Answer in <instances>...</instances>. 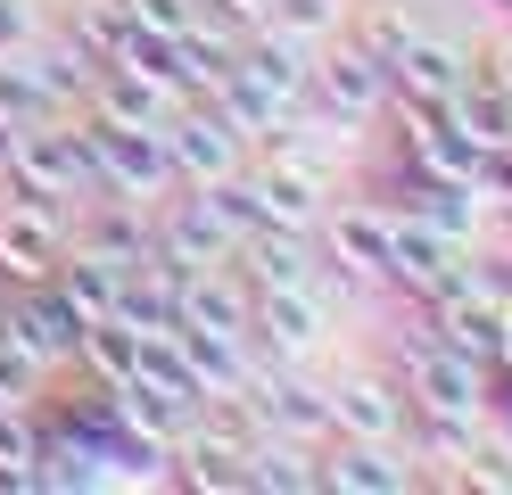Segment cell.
<instances>
[{"instance_id": "cell-23", "label": "cell", "mask_w": 512, "mask_h": 495, "mask_svg": "<svg viewBox=\"0 0 512 495\" xmlns=\"http://www.w3.org/2000/svg\"><path fill=\"white\" fill-rule=\"evenodd\" d=\"M67 33L91 50V58H116L124 50V33H133V17H124V0H75V17H67Z\"/></svg>"}, {"instance_id": "cell-2", "label": "cell", "mask_w": 512, "mask_h": 495, "mask_svg": "<svg viewBox=\"0 0 512 495\" xmlns=\"http://www.w3.org/2000/svg\"><path fill=\"white\" fill-rule=\"evenodd\" d=\"M298 108H323L339 132H356V124H372L380 108H389V66H372L347 33H331V50L314 42V75H306Z\"/></svg>"}, {"instance_id": "cell-5", "label": "cell", "mask_w": 512, "mask_h": 495, "mask_svg": "<svg viewBox=\"0 0 512 495\" xmlns=\"http://www.w3.org/2000/svg\"><path fill=\"white\" fill-rule=\"evenodd\" d=\"M157 132H166L174 182H223V174H240V165H248V141H240V132L207 108L199 91H190V99H182V108L157 124Z\"/></svg>"}, {"instance_id": "cell-16", "label": "cell", "mask_w": 512, "mask_h": 495, "mask_svg": "<svg viewBox=\"0 0 512 495\" xmlns=\"http://www.w3.org/2000/svg\"><path fill=\"white\" fill-rule=\"evenodd\" d=\"M232 58H240V66H248V75L265 83L273 99H290V108L306 99V75H314V42H298V33H281V25H248Z\"/></svg>"}, {"instance_id": "cell-10", "label": "cell", "mask_w": 512, "mask_h": 495, "mask_svg": "<svg viewBox=\"0 0 512 495\" xmlns=\"http://www.w3.org/2000/svg\"><path fill=\"white\" fill-rule=\"evenodd\" d=\"M248 339L265 347L273 363H298L314 339H323V289L298 281V289H248Z\"/></svg>"}, {"instance_id": "cell-28", "label": "cell", "mask_w": 512, "mask_h": 495, "mask_svg": "<svg viewBox=\"0 0 512 495\" xmlns=\"http://www.w3.org/2000/svg\"><path fill=\"white\" fill-rule=\"evenodd\" d=\"M479 66H488V75H496V83H504V91H512V33H504V42H496V50H488V58H479Z\"/></svg>"}, {"instance_id": "cell-15", "label": "cell", "mask_w": 512, "mask_h": 495, "mask_svg": "<svg viewBox=\"0 0 512 495\" xmlns=\"http://www.w3.org/2000/svg\"><path fill=\"white\" fill-rule=\"evenodd\" d=\"M199 99H207V108H215L223 124H232V132H240V141H273V132H281V124H290V116H298V108H290V99H273V91H265V83H256V75H248V66H240V58H232V66H223V75H215V83H207Z\"/></svg>"}, {"instance_id": "cell-20", "label": "cell", "mask_w": 512, "mask_h": 495, "mask_svg": "<svg viewBox=\"0 0 512 495\" xmlns=\"http://www.w3.org/2000/svg\"><path fill=\"white\" fill-rule=\"evenodd\" d=\"M75 372H83V380H100V388H124V380L141 372V339H133L124 322H91V330H83V347H75Z\"/></svg>"}, {"instance_id": "cell-24", "label": "cell", "mask_w": 512, "mask_h": 495, "mask_svg": "<svg viewBox=\"0 0 512 495\" xmlns=\"http://www.w3.org/2000/svg\"><path fill=\"white\" fill-rule=\"evenodd\" d=\"M265 25L298 33V42H331V33L347 25V0H273V9H265Z\"/></svg>"}, {"instance_id": "cell-9", "label": "cell", "mask_w": 512, "mask_h": 495, "mask_svg": "<svg viewBox=\"0 0 512 495\" xmlns=\"http://www.w3.org/2000/svg\"><path fill=\"white\" fill-rule=\"evenodd\" d=\"M0 330L34 355V363H75V347H83V314L67 306V289L58 281H34V289H9V306H0Z\"/></svg>"}, {"instance_id": "cell-21", "label": "cell", "mask_w": 512, "mask_h": 495, "mask_svg": "<svg viewBox=\"0 0 512 495\" xmlns=\"http://www.w3.org/2000/svg\"><path fill=\"white\" fill-rule=\"evenodd\" d=\"M34 446H42L34 405H0V495H25V487H34Z\"/></svg>"}, {"instance_id": "cell-1", "label": "cell", "mask_w": 512, "mask_h": 495, "mask_svg": "<svg viewBox=\"0 0 512 495\" xmlns=\"http://www.w3.org/2000/svg\"><path fill=\"white\" fill-rule=\"evenodd\" d=\"M83 116V108H75ZM83 149H91V182H100L108 198H133V207H157V198L174 190V157H166V132L141 124V132H124V124H100V116H83Z\"/></svg>"}, {"instance_id": "cell-31", "label": "cell", "mask_w": 512, "mask_h": 495, "mask_svg": "<svg viewBox=\"0 0 512 495\" xmlns=\"http://www.w3.org/2000/svg\"><path fill=\"white\" fill-rule=\"evenodd\" d=\"M0 149H9V124H0Z\"/></svg>"}, {"instance_id": "cell-18", "label": "cell", "mask_w": 512, "mask_h": 495, "mask_svg": "<svg viewBox=\"0 0 512 495\" xmlns=\"http://www.w3.org/2000/svg\"><path fill=\"white\" fill-rule=\"evenodd\" d=\"M314 454H323V446H298V438H281V429H265V438L248 446V487L306 495V487H314Z\"/></svg>"}, {"instance_id": "cell-32", "label": "cell", "mask_w": 512, "mask_h": 495, "mask_svg": "<svg viewBox=\"0 0 512 495\" xmlns=\"http://www.w3.org/2000/svg\"><path fill=\"white\" fill-rule=\"evenodd\" d=\"M0 306H9V281H0Z\"/></svg>"}, {"instance_id": "cell-27", "label": "cell", "mask_w": 512, "mask_h": 495, "mask_svg": "<svg viewBox=\"0 0 512 495\" xmlns=\"http://www.w3.org/2000/svg\"><path fill=\"white\" fill-rule=\"evenodd\" d=\"M199 9H207V17H223V25H240V33H248V25H265V9H273V0H199Z\"/></svg>"}, {"instance_id": "cell-7", "label": "cell", "mask_w": 512, "mask_h": 495, "mask_svg": "<svg viewBox=\"0 0 512 495\" xmlns=\"http://www.w3.org/2000/svg\"><path fill=\"white\" fill-rule=\"evenodd\" d=\"M323 256L339 264V273L356 281H380L389 273V248H397V207L389 198H339V207H323Z\"/></svg>"}, {"instance_id": "cell-14", "label": "cell", "mask_w": 512, "mask_h": 495, "mask_svg": "<svg viewBox=\"0 0 512 495\" xmlns=\"http://www.w3.org/2000/svg\"><path fill=\"white\" fill-rule=\"evenodd\" d=\"M463 83H471V58H463L455 42H438V33H422V42H413V50L389 66V91L413 99V108H430V116H438Z\"/></svg>"}, {"instance_id": "cell-22", "label": "cell", "mask_w": 512, "mask_h": 495, "mask_svg": "<svg viewBox=\"0 0 512 495\" xmlns=\"http://www.w3.org/2000/svg\"><path fill=\"white\" fill-rule=\"evenodd\" d=\"M446 487H463V495H512V446L496 438H471V454L455 462V471H446Z\"/></svg>"}, {"instance_id": "cell-12", "label": "cell", "mask_w": 512, "mask_h": 495, "mask_svg": "<svg viewBox=\"0 0 512 495\" xmlns=\"http://www.w3.org/2000/svg\"><path fill=\"white\" fill-rule=\"evenodd\" d=\"M405 380H339L331 388V438H372V446H405Z\"/></svg>"}, {"instance_id": "cell-25", "label": "cell", "mask_w": 512, "mask_h": 495, "mask_svg": "<svg viewBox=\"0 0 512 495\" xmlns=\"http://www.w3.org/2000/svg\"><path fill=\"white\" fill-rule=\"evenodd\" d=\"M124 17L149 33H182V25H199V0H124Z\"/></svg>"}, {"instance_id": "cell-26", "label": "cell", "mask_w": 512, "mask_h": 495, "mask_svg": "<svg viewBox=\"0 0 512 495\" xmlns=\"http://www.w3.org/2000/svg\"><path fill=\"white\" fill-rule=\"evenodd\" d=\"M34 42V0H0V50H25Z\"/></svg>"}, {"instance_id": "cell-17", "label": "cell", "mask_w": 512, "mask_h": 495, "mask_svg": "<svg viewBox=\"0 0 512 495\" xmlns=\"http://www.w3.org/2000/svg\"><path fill=\"white\" fill-rule=\"evenodd\" d=\"M339 33H347V42H356L372 66H397V58H405L413 42H422L430 25L413 17L405 0H364V9H347V25H339Z\"/></svg>"}, {"instance_id": "cell-33", "label": "cell", "mask_w": 512, "mask_h": 495, "mask_svg": "<svg viewBox=\"0 0 512 495\" xmlns=\"http://www.w3.org/2000/svg\"><path fill=\"white\" fill-rule=\"evenodd\" d=\"M496 9H504V17H512V0H496Z\"/></svg>"}, {"instance_id": "cell-3", "label": "cell", "mask_w": 512, "mask_h": 495, "mask_svg": "<svg viewBox=\"0 0 512 495\" xmlns=\"http://www.w3.org/2000/svg\"><path fill=\"white\" fill-rule=\"evenodd\" d=\"M248 405L265 413V429H281V438H298V446H331V388H314L298 363H256L248 372Z\"/></svg>"}, {"instance_id": "cell-30", "label": "cell", "mask_w": 512, "mask_h": 495, "mask_svg": "<svg viewBox=\"0 0 512 495\" xmlns=\"http://www.w3.org/2000/svg\"><path fill=\"white\" fill-rule=\"evenodd\" d=\"M496 207H504V215H512V190H504V198H496Z\"/></svg>"}, {"instance_id": "cell-4", "label": "cell", "mask_w": 512, "mask_h": 495, "mask_svg": "<svg viewBox=\"0 0 512 495\" xmlns=\"http://www.w3.org/2000/svg\"><path fill=\"white\" fill-rule=\"evenodd\" d=\"M67 256V207H42V198H0V281L34 289L58 273Z\"/></svg>"}, {"instance_id": "cell-11", "label": "cell", "mask_w": 512, "mask_h": 495, "mask_svg": "<svg viewBox=\"0 0 512 495\" xmlns=\"http://www.w3.org/2000/svg\"><path fill=\"white\" fill-rule=\"evenodd\" d=\"M405 405H430V413H488V372L463 355H446L438 339L405 355Z\"/></svg>"}, {"instance_id": "cell-19", "label": "cell", "mask_w": 512, "mask_h": 495, "mask_svg": "<svg viewBox=\"0 0 512 495\" xmlns=\"http://www.w3.org/2000/svg\"><path fill=\"white\" fill-rule=\"evenodd\" d=\"M25 58H34V75L50 83V99L58 108H83V91H91V75H100V58H91L75 33H50V42H25Z\"/></svg>"}, {"instance_id": "cell-29", "label": "cell", "mask_w": 512, "mask_h": 495, "mask_svg": "<svg viewBox=\"0 0 512 495\" xmlns=\"http://www.w3.org/2000/svg\"><path fill=\"white\" fill-rule=\"evenodd\" d=\"M504 363H512V322H504Z\"/></svg>"}, {"instance_id": "cell-8", "label": "cell", "mask_w": 512, "mask_h": 495, "mask_svg": "<svg viewBox=\"0 0 512 495\" xmlns=\"http://www.w3.org/2000/svg\"><path fill=\"white\" fill-rule=\"evenodd\" d=\"M422 322H430V339H438L446 355L479 363V372H496V363H504V322H512V306H496L479 281H463V289H446L438 306H422Z\"/></svg>"}, {"instance_id": "cell-13", "label": "cell", "mask_w": 512, "mask_h": 495, "mask_svg": "<svg viewBox=\"0 0 512 495\" xmlns=\"http://www.w3.org/2000/svg\"><path fill=\"white\" fill-rule=\"evenodd\" d=\"M232 273H240L248 289H298V281H314V231L256 223L248 240L232 248Z\"/></svg>"}, {"instance_id": "cell-6", "label": "cell", "mask_w": 512, "mask_h": 495, "mask_svg": "<svg viewBox=\"0 0 512 495\" xmlns=\"http://www.w3.org/2000/svg\"><path fill=\"white\" fill-rule=\"evenodd\" d=\"M422 479L430 471L405 446H372V438H331L314 454V487H331V495H413Z\"/></svg>"}]
</instances>
